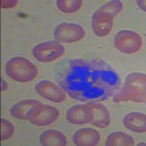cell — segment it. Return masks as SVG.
Returning <instances> with one entry per match:
<instances>
[{
	"label": "cell",
	"mask_w": 146,
	"mask_h": 146,
	"mask_svg": "<svg viewBox=\"0 0 146 146\" xmlns=\"http://www.w3.org/2000/svg\"><path fill=\"white\" fill-rule=\"evenodd\" d=\"M93 109L94 118L91 123L98 128H106L110 123V114L108 108L98 102H89Z\"/></svg>",
	"instance_id": "obj_13"
},
{
	"label": "cell",
	"mask_w": 146,
	"mask_h": 146,
	"mask_svg": "<svg viewBox=\"0 0 146 146\" xmlns=\"http://www.w3.org/2000/svg\"><path fill=\"white\" fill-rule=\"evenodd\" d=\"M35 90L42 98L56 103H61L66 99V94L59 86L48 80H41L35 86Z\"/></svg>",
	"instance_id": "obj_9"
},
{
	"label": "cell",
	"mask_w": 146,
	"mask_h": 146,
	"mask_svg": "<svg viewBox=\"0 0 146 146\" xmlns=\"http://www.w3.org/2000/svg\"><path fill=\"white\" fill-rule=\"evenodd\" d=\"M123 9L121 1L113 0L106 2L94 13L91 18V27L96 36L103 37L111 32L113 18Z\"/></svg>",
	"instance_id": "obj_3"
},
{
	"label": "cell",
	"mask_w": 146,
	"mask_h": 146,
	"mask_svg": "<svg viewBox=\"0 0 146 146\" xmlns=\"http://www.w3.org/2000/svg\"><path fill=\"white\" fill-rule=\"evenodd\" d=\"M60 87L71 98L80 102H100L118 91V73L100 60L70 61L58 75Z\"/></svg>",
	"instance_id": "obj_1"
},
{
	"label": "cell",
	"mask_w": 146,
	"mask_h": 146,
	"mask_svg": "<svg viewBox=\"0 0 146 146\" xmlns=\"http://www.w3.org/2000/svg\"><path fill=\"white\" fill-rule=\"evenodd\" d=\"M41 102L35 99H27L18 102L10 109V115L18 120H27V114L30 109L40 104Z\"/></svg>",
	"instance_id": "obj_15"
},
{
	"label": "cell",
	"mask_w": 146,
	"mask_h": 146,
	"mask_svg": "<svg viewBox=\"0 0 146 146\" xmlns=\"http://www.w3.org/2000/svg\"><path fill=\"white\" fill-rule=\"evenodd\" d=\"M65 53V48L56 40H50L40 42L34 47L32 55L38 62L50 63L54 62Z\"/></svg>",
	"instance_id": "obj_6"
},
{
	"label": "cell",
	"mask_w": 146,
	"mask_h": 146,
	"mask_svg": "<svg viewBox=\"0 0 146 146\" xmlns=\"http://www.w3.org/2000/svg\"><path fill=\"white\" fill-rule=\"evenodd\" d=\"M146 75L132 72L126 76L121 89L113 95L114 102H145Z\"/></svg>",
	"instance_id": "obj_2"
},
{
	"label": "cell",
	"mask_w": 146,
	"mask_h": 146,
	"mask_svg": "<svg viewBox=\"0 0 146 146\" xmlns=\"http://www.w3.org/2000/svg\"><path fill=\"white\" fill-rule=\"evenodd\" d=\"M53 36L60 43H73L84 38L86 31L78 23L64 22L55 28Z\"/></svg>",
	"instance_id": "obj_8"
},
{
	"label": "cell",
	"mask_w": 146,
	"mask_h": 146,
	"mask_svg": "<svg viewBox=\"0 0 146 146\" xmlns=\"http://www.w3.org/2000/svg\"><path fill=\"white\" fill-rule=\"evenodd\" d=\"M93 118V109L88 102L74 105L69 108L66 113V120L72 124L83 125L91 123Z\"/></svg>",
	"instance_id": "obj_10"
},
{
	"label": "cell",
	"mask_w": 146,
	"mask_h": 146,
	"mask_svg": "<svg viewBox=\"0 0 146 146\" xmlns=\"http://www.w3.org/2000/svg\"><path fill=\"white\" fill-rule=\"evenodd\" d=\"M59 116V111L56 107L39 104L29 110L27 120L37 126H45L54 123Z\"/></svg>",
	"instance_id": "obj_5"
},
{
	"label": "cell",
	"mask_w": 146,
	"mask_h": 146,
	"mask_svg": "<svg viewBox=\"0 0 146 146\" xmlns=\"http://www.w3.org/2000/svg\"><path fill=\"white\" fill-rule=\"evenodd\" d=\"M8 88V84L4 79H2V85H1V90L2 91H5Z\"/></svg>",
	"instance_id": "obj_21"
},
{
	"label": "cell",
	"mask_w": 146,
	"mask_h": 146,
	"mask_svg": "<svg viewBox=\"0 0 146 146\" xmlns=\"http://www.w3.org/2000/svg\"><path fill=\"white\" fill-rule=\"evenodd\" d=\"M18 1L17 0H2L1 6L3 9L13 8L18 5Z\"/></svg>",
	"instance_id": "obj_19"
},
{
	"label": "cell",
	"mask_w": 146,
	"mask_h": 146,
	"mask_svg": "<svg viewBox=\"0 0 146 146\" xmlns=\"http://www.w3.org/2000/svg\"><path fill=\"white\" fill-rule=\"evenodd\" d=\"M134 144V138L127 133L121 131L109 134L105 140V145L107 146H131Z\"/></svg>",
	"instance_id": "obj_16"
},
{
	"label": "cell",
	"mask_w": 146,
	"mask_h": 146,
	"mask_svg": "<svg viewBox=\"0 0 146 146\" xmlns=\"http://www.w3.org/2000/svg\"><path fill=\"white\" fill-rule=\"evenodd\" d=\"M5 72L10 79L18 83H29L38 75L36 66L29 59L21 56L10 58L5 66Z\"/></svg>",
	"instance_id": "obj_4"
},
{
	"label": "cell",
	"mask_w": 146,
	"mask_h": 146,
	"mask_svg": "<svg viewBox=\"0 0 146 146\" xmlns=\"http://www.w3.org/2000/svg\"><path fill=\"white\" fill-rule=\"evenodd\" d=\"M123 123L129 130L137 133L146 131V115L140 112H131L124 115Z\"/></svg>",
	"instance_id": "obj_12"
},
{
	"label": "cell",
	"mask_w": 146,
	"mask_h": 146,
	"mask_svg": "<svg viewBox=\"0 0 146 146\" xmlns=\"http://www.w3.org/2000/svg\"><path fill=\"white\" fill-rule=\"evenodd\" d=\"M82 0H58L56 6L59 10L64 13H74L81 8Z\"/></svg>",
	"instance_id": "obj_17"
},
{
	"label": "cell",
	"mask_w": 146,
	"mask_h": 146,
	"mask_svg": "<svg viewBox=\"0 0 146 146\" xmlns=\"http://www.w3.org/2000/svg\"><path fill=\"white\" fill-rule=\"evenodd\" d=\"M101 135L93 128H82L77 130L72 136V141L78 146H95L98 145Z\"/></svg>",
	"instance_id": "obj_11"
},
{
	"label": "cell",
	"mask_w": 146,
	"mask_h": 146,
	"mask_svg": "<svg viewBox=\"0 0 146 146\" xmlns=\"http://www.w3.org/2000/svg\"><path fill=\"white\" fill-rule=\"evenodd\" d=\"M137 5L139 6V7L141 10H144V11H145L146 10V8H145V1H143V0H138V1H137Z\"/></svg>",
	"instance_id": "obj_20"
},
{
	"label": "cell",
	"mask_w": 146,
	"mask_h": 146,
	"mask_svg": "<svg viewBox=\"0 0 146 146\" xmlns=\"http://www.w3.org/2000/svg\"><path fill=\"white\" fill-rule=\"evenodd\" d=\"M113 44L121 53L132 54L140 50L143 40L140 35L134 31L121 30L115 35Z\"/></svg>",
	"instance_id": "obj_7"
},
{
	"label": "cell",
	"mask_w": 146,
	"mask_h": 146,
	"mask_svg": "<svg viewBox=\"0 0 146 146\" xmlns=\"http://www.w3.org/2000/svg\"><path fill=\"white\" fill-rule=\"evenodd\" d=\"M40 143L44 146H65L67 145V139L61 131L48 129L40 135Z\"/></svg>",
	"instance_id": "obj_14"
},
{
	"label": "cell",
	"mask_w": 146,
	"mask_h": 146,
	"mask_svg": "<svg viewBox=\"0 0 146 146\" xmlns=\"http://www.w3.org/2000/svg\"><path fill=\"white\" fill-rule=\"evenodd\" d=\"M15 132L13 124L5 118H1V140L5 141L12 137Z\"/></svg>",
	"instance_id": "obj_18"
}]
</instances>
